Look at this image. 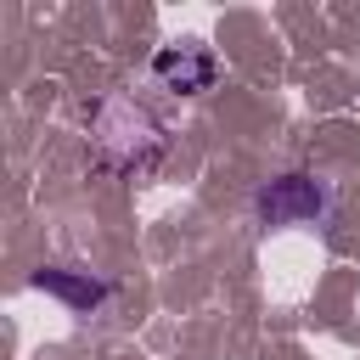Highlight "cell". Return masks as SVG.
<instances>
[{
	"instance_id": "1",
	"label": "cell",
	"mask_w": 360,
	"mask_h": 360,
	"mask_svg": "<svg viewBox=\"0 0 360 360\" xmlns=\"http://www.w3.org/2000/svg\"><path fill=\"white\" fill-rule=\"evenodd\" d=\"M152 73H158L169 90L197 96V90H208V84H214V56H208L202 45H163V51H158V62H152Z\"/></svg>"
},
{
	"instance_id": "2",
	"label": "cell",
	"mask_w": 360,
	"mask_h": 360,
	"mask_svg": "<svg viewBox=\"0 0 360 360\" xmlns=\"http://www.w3.org/2000/svg\"><path fill=\"white\" fill-rule=\"evenodd\" d=\"M259 202H264V214H270V219L281 225V219L315 214V208H321V191H315V186H309L304 174H287V180H276V186H270V191H264Z\"/></svg>"
}]
</instances>
